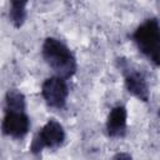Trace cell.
Masks as SVG:
<instances>
[{
  "label": "cell",
  "mask_w": 160,
  "mask_h": 160,
  "mask_svg": "<svg viewBox=\"0 0 160 160\" xmlns=\"http://www.w3.org/2000/svg\"><path fill=\"white\" fill-rule=\"evenodd\" d=\"M41 54L45 62L59 76L64 80L70 79L76 72V60L70 49L55 38L45 39Z\"/></svg>",
  "instance_id": "obj_1"
},
{
  "label": "cell",
  "mask_w": 160,
  "mask_h": 160,
  "mask_svg": "<svg viewBox=\"0 0 160 160\" xmlns=\"http://www.w3.org/2000/svg\"><path fill=\"white\" fill-rule=\"evenodd\" d=\"M41 95L49 106L56 109L64 108L69 95L66 81L59 76L48 78L41 85Z\"/></svg>",
  "instance_id": "obj_5"
},
{
  "label": "cell",
  "mask_w": 160,
  "mask_h": 160,
  "mask_svg": "<svg viewBox=\"0 0 160 160\" xmlns=\"http://www.w3.org/2000/svg\"><path fill=\"white\" fill-rule=\"evenodd\" d=\"M64 140H65V131L62 125L55 119H50L34 136L30 145V151L38 154L44 148L55 149L60 146Z\"/></svg>",
  "instance_id": "obj_3"
},
{
  "label": "cell",
  "mask_w": 160,
  "mask_h": 160,
  "mask_svg": "<svg viewBox=\"0 0 160 160\" xmlns=\"http://www.w3.org/2000/svg\"><path fill=\"white\" fill-rule=\"evenodd\" d=\"M132 40L140 52L155 66H160V21L155 18L146 19L132 34Z\"/></svg>",
  "instance_id": "obj_2"
},
{
  "label": "cell",
  "mask_w": 160,
  "mask_h": 160,
  "mask_svg": "<svg viewBox=\"0 0 160 160\" xmlns=\"http://www.w3.org/2000/svg\"><path fill=\"white\" fill-rule=\"evenodd\" d=\"M126 109L121 105L112 108L108 115L106 131L111 138H124L126 134Z\"/></svg>",
  "instance_id": "obj_7"
},
{
  "label": "cell",
  "mask_w": 160,
  "mask_h": 160,
  "mask_svg": "<svg viewBox=\"0 0 160 160\" xmlns=\"http://www.w3.org/2000/svg\"><path fill=\"white\" fill-rule=\"evenodd\" d=\"M26 5L28 1L12 0L10 1L9 20L15 28H21L26 19Z\"/></svg>",
  "instance_id": "obj_9"
},
{
  "label": "cell",
  "mask_w": 160,
  "mask_h": 160,
  "mask_svg": "<svg viewBox=\"0 0 160 160\" xmlns=\"http://www.w3.org/2000/svg\"><path fill=\"white\" fill-rule=\"evenodd\" d=\"M119 62H120V69L125 78L126 90L131 95L138 98L139 100L148 101L149 100V86H148V81H146V78L144 76V74L140 70L134 69L124 59H121Z\"/></svg>",
  "instance_id": "obj_4"
},
{
  "label": "cell",
  "mask_w": 160,
  "mask_h": 160,
  "mask_svg": "<svg viewBox=\"0 0 160 160\" xmlns=\"http://www.w3.org/2000/svg\"><path fill=\"white\" fill-rule=\"evenodd\" d=\"M112 160H132V158L128 152H118V154L114 155Z\"/></svg>",
  "instance_id": "obj_10"
},
{
  "label": "cell",
  "mask_w": 160,
  "mask_h": 160,
  "mask_svg": "<svg viewBox=\"0 0 160 160\" xmlns=\"http://www.w3.org/2000/svg\"><path fill=\"white\" fill-rule=\"evenodd\" d=\"M25 112V96L16 89H11L5 95V112Z\"/></svg>",
  "instance_id": "obj_8"
},
{
  "label": "cell",
  "mask_w": 160,
  "mask_h": 160,
  "mask_svg": "<svg viewBox=\"0 0 160 160\" xmlns=\"http://www.w3.org/2000/svg\"><path fill=\"white\" fill-rule=\"evenodd\" d=\"M29 128H30V121L25 112H11V111L5 112L1 124V129L5 135L15 139H20L28 134Z\"/></svg>",
  "instance_id": "obj_6"
}]
</instances>
